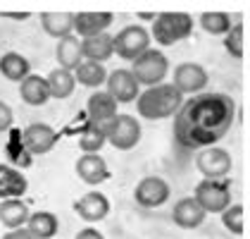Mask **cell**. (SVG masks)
<instances>
[{"instance_id": "28", "label": "cell", "mask_w": 250, "mask_h": 239, "mask_svg": "<svg viewBox=\"0 0 250 239\" xmlns=\"http://www.w3.org/2000/svg\"><path fill=\"white\" fill-rule=\"evenodd\" d=\"M107 143V137H105V127L103 124H96V122H86L79 132V146L83 153H100L103 146Z\"/></svg>"}, {"instance_id": "23", "label": "cell", "mask_w": 250, "mask_h": 239, "mask_svg": "<svg viewBox=\"0 0 250 239\" xmlns=\"http://www.w3.org/2000/svg\"><path fill=\"white\" fill-rule=\"evenodd\" d=\"M0 74L7 81L21 84V81L31 74V62L24 58L21 53H17V50H10V53H5V55L0 58Z\"/></svg>"}, {"instance_id": "7", "label": "cell", "mask_w": 250, "mask_h": 239, "mask_svg": "<svg viewBox=\"0 0 250 239\" xmlns=\"http://www.w3.org/2000/svg\"><path fill=\"white\" fill-rule=\"evenodd\" d=\"M105 137L107 143H112L119 151H131L141 141V122L134 115L119 113L112 122L105 124Z\"/></svg>"}, {"instance_id": "25", "label": "cell", "mask_w": 250, "mask_h": 239, "mask_svg": "<svg viewBox=\"0 0 250 239\" xmlns=\"http://www.w3.org/2000/svg\"><path fill=\"white\" fill-rule=\"evenodd\" d=\"M41 26L48 36L60 41L69 34H74V15H69V12H43Z\"/></svg>"}, {"instance_id": "17", "label": "cell", "mask_w": 250, "mask_h": 239, "mask_svg": "<svg viewBox=\"0 0 250 239\" xmlns=\"http://www.w3.org/2000/svg\"><path fill=\"white\" fill-rule=\"evenodd\" d=\"M205 218H208V213L198 206V201L193 199V196L179 199L172 206V220L179 225V227H184V230H195V227H200V225L205 222Z\"/></svg>"}, {"instance_id": "26", "label": "cell", "mask_w": 250, "mask_h": 239, "mask_svg": "<svg viewBox=\"0 0 250 239\" xmlns=\"http://www.w3.org/2000/svg\"><path fill=\"white\" fill-rule=\"evenodd\" d=\"M74 74V81L81 84V86H88V89H100L105 81H107V70H105V65H100V62H88V60H81V65H79L77 70L72 72Z\"/></svg>"}, {"instance_id": "8", "label": "cell", "mask_w": 250, "mask_h": 239, "mask_svg": "<svg viewBox=\"0 0 250 239\" xmlns=\"http://www.w3.org/2000/svg\"><path fill=\"white\" fill-rule=\"evenodd\" d=\"M231 153L219 148V146H208L200 148L195 156V167L203 175V179H224L231 172Z\"/></svg>"}, {"instance_id": "6", "label": "cell", "mask_w": 250, "mask_h": 239, "mask_svg": "<svg viewBox=\"0 0 250 239\" xmlns=\"http://www.w3.org/2000/svg\"><path fill=\"white\" fill-rule=\"evenodd\" d=\"M112 48H115V55H119L126 62H134L141 53L150 48V34L141 24H129L112 36Z\"/></svg>"}, {"instance_id": "29", "label": "cell", "mask_w": 250, "mask_h": 239, "mask_svg": "<svg viewBox=\"0 0 250 239\" xmlns=\"http://www.w3.org/2000/svg\"><path fill=\"white\" fill-rule=\"evenodd\" d=\"M224 48L231 58L241 60L246 55V24L243 22H236L231 24V29L224 34Z\"/></svg>"}, {"instance_id": "16", "label": "cell", "mask_w": 250, "mask_h": 239, "mask_svg": "<svg viewBox=\"0 0 250 239\" xmlns=\"http://www.w3.org/2000/svg\"><path fill=\"white\" fill-rule=\"evenodd\" d=\"M86 113H88V122L105 127L107 122H112L119 115V105L107 91H96V94H91V98L86 103Z\"/></svg>"}, {"instance_id": "33", "label": "cell", "mask_w": 250, "mask_h": 239, "mask_svg": "<svg viewBox=\"0 0 250 239\" xmlns=\"http://www.w3.org/2000/svg\"><path fill=\"white\" fill-rule=\"evenodd\" d=\"M74 239H105L103 237V232L96 230V227H83V230H79L77 237Z\"/></svg>"}, {"instance_id": "27", "label": "cell", "mask_w": 250, "mask_h": 239, "mask_svg": "<svg viewBox=\"0 0 250 239\" xmlns=\"http://www.w3.org/2000/svg\"><path fill=\"white\" fill-rule=\"evenodd\" d=\"M45 81H48V89H50V98H58V100L69 98V96L74 94V89H77L74 74L67 72V70H60V67H55V70L45 77Z\"/></svg>"}, {"instance_id": "19", "label": "cell", "mask_w": 250, "mask_h": 239, "mask_svg": "<svg viewBox=\"0 0 250 239\" xmlns=\"http://www.w3.org/2000/svg\"><path fill=\"white\" fill-rule=\"evenodd\" d=\"M112 55H115V48H112V36H110L107 31H105V34H100V36L81 39V58L83 60L105 65Z\"/></svg>"}, {"instance_id": "14", "label": "cell", "mask_w": 250, "mask_h": 239, "mask_svg": "<svg viewBox=\"0 0 250 239\" xmlns=\"http://www.w3.org/2000/svg\"><path fill=\"white\" fill-rule=\"evenodd\" d=\"M74 170H77V177L86 184H91V187H98V184L110 179L107 160L100 153H81L74 163Z\"/></svg>"}, {"instance_id": "5", "label": "cell", "mask_w": 250, "mask_h": 239, "mask_svg": "<svg viewBox=\"0 0 250 239\" xmlns=\"http://www.w3.org/2000/svg\"><path fill=\"white\" fill-rule=\"evenodd\" d=\"M193 199L198 201V206L205 213H222L227 211L233 199H231V179H200L195 187Z\"/></svg>"}, {"instance_id": "32", "label": "cell", "mask_w": 250, "mask_h": 239, "mask_svg": "<svg viewBox=\"0 0 250 239\" xmlns=\"http://www.w3.org/2000/svg\"><path fill=\"white\" fill-rule=\"evenodd\" d=\"M12 122H15V113H12V108H10L5 100H0V132L10 129V127H12Z\"/></svg>"}, {"instance_id": "15", "label": "cell", "mask_w": 250, "mask_h": 239, "mask_svg": "<svg viewBox=\"0 0 250 239\" xmlns=\"http://www.w3.org/2000/svg\"><path fill=\"white\" fill-rule=\"evenodd\" d=\"M115 22L112 12H79L74 15V36L79 41L105 34Z\"/></svg>"}, {"instance_id": "24", "label": "cell", "mask_w": 250, "mask_h": 239, "mask_svg": "<svg viewBox=\"0 0 250 239\" xmlns=\"http://www.w3.org/2000/svg\"><path fill=\"white\" fill-rule=\"evenodd\" d=\"M29 215H31V211H29V206L21 199L0 201V222L7 230H20V227H24Z\"/></svg>"}, {"instance_id": "22", "label": "cell", "mask_w": 250, "mask_h": 239, "mask_svg": "<svg viewBox=\"0 0 250 239\" xmlns=\"http://www.w3.org/2000/svg\"><path fill=\"white\" fill-rule=\"evenodd\" d=\"M55 58H58V67L60 70H67V72H74L79 65H81V41L69 34L64 39L58 41V48H55Z\"/></svg>"}, {"instance_id": "31", "label": "cell", "mask_w": 250, "mask_h": 239, "mask_svg": "<svg viewBox=\"0 0 250 239\" xmlns=\"http://www.w3.org/2000/svg\"><path fill=\"white\" fill-rule=\"evenodd\" d=\"M219 215H222V225L227 227V232H231V235L246 232V206L243 203H231Z\"/></svg>"}, {"instance_id": "2", "label": "cell", "mask_w": 250, "mask_h": 239, "mask_svg": "<svg viewBox=\"0 0 250 239\" xmlns=\"http://www.w3.org/2000/svg\"><path fill=\"white\" fill-rule=\"evenodd\" d=\"M181 103H184V96L172 84L165 81L150 89H143L136 98V110L143 120H167L176 115Z\"/></svg>"}, {"instance_id": "21", "label": "cell", "mask_w": 250, "mask_h": 239, "mask_svg": "<svg viewBox=\"0 0 250 239\" xmlns=\"http://www.w3.org/2000/svg\"><path fill=\"white\" fill-rule=\"evenodd\" d=\"M24 227L34 239H53L60 232V220L50 211H36L29 215Z\"/></svg>"}, {"instance_id": "18", "label": "cell", "mask_w": 250, "mask_h": 239, "mask_svg": "<svg viewBox=\"0 0 250 239\" xmlns=\"http://www.w3.org/2000/svg\"><path fill=\"white\" fill-rule=\"evenodd\" d=\"M29 189L26 175H21L17 167L0 163V201L5 199H21Z\"/></svg>"}, {"instance_id": "4", "label": "cell", "mask_w": 250, "mask_h": 239, "mask_svg": "<svg viewBox=\"0 0 250 239\" xmlns=\"http://www.w3.org/2000/svg\"><path fill=\"white\" fill-rule=\"evenodd\" d=\"M129 72L134 74L138 86L150 89V86H157V84H165L167 74H169V60L160 48H148L146 53H141L131 62Z\"/></svg>"}, {"instance_id": "3", "label": "cell", "mask_w": 250, "mask_h": 239, "mask_svg": "<svg viewBox=\"0 0 250 239\" xmlns=\"http://www.w3.org/2000/svg\"><path fill=\"white\" fill-rule=\"evenodd\" d=\"M193 31V17L186 12H162L157 15L150 24V39L160 46V48H167L174 46L179 41L188 39Z\"/></svg>"}, {"instance_id": "11", "label": "cell", "mask_w": 250, "mask_h": 239, "mask_svg": "<svg viewBox=\"0 0 250 239\" xmlns=\"http://www.w3.org/2000/svg\"><path fill=\"white\" fill-rule=\"evenodd\" d=\"M105 91L117 100V105H119V103L126 105V103H136L138 94H141V86H138V81L134 79V74H131L129 70L119 67V70H112V72L107 74Z\"/></svg>"}, {"instance_id": "34", "label": "cell", "mask_w": 250, "mask_h": 239, "mask_svg": "<svg viewBox=\"0 0 250 239\" xmlns=\"http://www.w3.org/2000/svg\"><path fill=\"white\" fill-rule=\"evenodd\" d=\"M2 239H34L29 232H26V227H20V230H7Z\"/></svg>"}, {"instance_id": "9", "label": "cell", "mask_w": 250, "mask_h": 239, "mask_svg": "<svg viewBox=\"0 0 250 239\" xmlns=\"http://www.w3.org/2000/svg\"><path fill=\"white\" fill-rule=\"evenodd\" d=\"M208 81H210L208 70L203 65H198V62H181V65H176V70L172 72V86L181 96L184 94H188V96L203 94Z\"/></svg>"}, {"instance_id": "10", "label": "cell", "mask_w": 250, "mask_h": 239, "mask_svg": "<svg viewBox=\"0 0 250 239\" xmlns=\"http://www.w3.org/2000/svg\"><path fill=\"white\" fill-rule=\"evenodd\" d=\"M169 194H172L169 182L157 175H148L134 187V201L141 208H160L169 201Z\"/></svg>"}, {"instance_id": "12", "label": "cell", "mask_w": 250, "mask_h": 239, "mask_svg": "<svg viewBox=\"0 0 250 239\" xmlns=\"http://www.w3.org/2000/svg\"><path fill=\"white\" fill-rule=\"evenodd\" d=\"M110 211H112L110 199H107L103 191H98V189H91V191H86L83 196H79V199L74 201V213H77L83 222H91V225L105 220L110 215Z\"/></svg>"}, {"instance_id": "13", "label": "cell", "mask_w": 250, "mask_h": 239, "mask_svg": "<svg viewBox=\"0 0 250 239\" xmlns=\"http://www.w3.org/2000/svg\"><path fill=\"white\" fill-rule=\"evenodd\" d=\"M21 139H24V146L29 148V153L45 156V153H50V151L55 148L58 132H55L50 124H45V122H31V124L24 129Z\"/></svg>"}, {"instance_id": "30", "label": "cell", "mask_w": 250, "mask_h": 239, "mask_svg": "<svg viewBox=\"0 0 250 239\" xmlns=\"http://www.w3.org/2000/svg\"><path fill=\"white\" fill-rule=\"evenodd\" d=\"M200 29L205 31V34H210V36H224L227 31L231 29V17L227 12H205V15H200Z\"/></svg>"}, {"instance_id": "20", "label": "cell", "mask_w": 250, "mask_h": 239, "mask_svg": "<svg viewBox=\"0 0 250 239\" xmlns=\"http://www.w3.org/2000/svg\"><path fill=\"white\" fill-rule=\"evenodd\" d=\"M20 98L26 103V105H34V108H41L50 100V89H48V81L41 74H29L26 79L20 84Z\"/></svg>"}, {"instance_id": "1", "label": "cell", "mask_w": 250, "mask_h": 239, "mask_svg": "<svg viewBox=\"0 0 250 239\" xmlns=\"http://www.w3.org/2000/svg\"><path fill=\"white\" fill-rule=\"evenodd\" d=\"M236 120V103L227 94L203 91L181 103L174 115V139L184 148H208L227 137Z\"/></svg>"}]
</instances>
